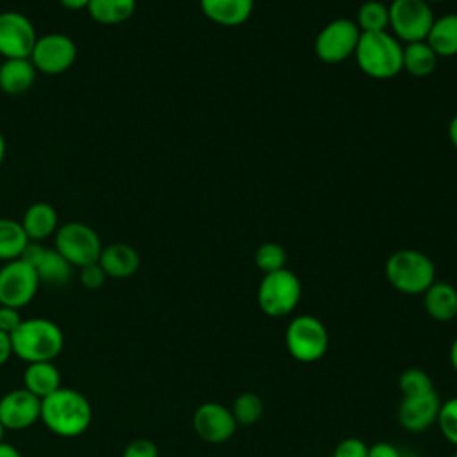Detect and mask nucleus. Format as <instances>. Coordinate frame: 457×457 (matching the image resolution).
I'll return each mask as SVG.
<instances>
[{
    "label": "nucleus",
    "instance_id": "obj_1",
    "mask_svg": "<svg viewBox=\"0 0 457 457\" xmlns=\"http://www.w3.org/2000/svg\"><path fill=\"white\" fill-rule=\"evenodd\" d=\"M39 420L55 436L77 437L89 428L93 409L80 391L59 387L55 393L41 400Z\"/></svg>",
    "mask_w": 457,
    "mask_h": 457
},
{
    "label": "nucleus",
    "instance_id": "obj_2",
    "mask_svg": "<svg viewBox=\"0 0 457 457\" xmlns=\"http://www.w3.org/2000/svg\"><path fill=\"white\" fill-rule=\"evenodd\" d=\"M402 52L403 45L387 30L361 32L353 57L364 75L387 80L402 71Z\"/></svg>",
    "mask_w": 457,
    "mask_h": 457
},
{
    "label": "nucleus",
    "instance_id": "obj_3",
    "mask_svg": "<svg viewBox=\"0 0 457 457\" xmlns=\"http://www.w3.org/2000/svg\"><path fill=\"white\" fill-rule=\"evenodd\" d=\"M11 343L12 353L27 364L54 361L64 346V334L52 320L29 318L11 334Z\"/></svg>",
    "mask_w": 457,
    "mask_h": 457
},
{
    "label": "nucleus",
    "instance_id": "obj_4",
    "mask_svg": "<svg viewBox=\"0 0 457 457\" xmlns=\"http://www.w3.org/2000/svg\"><path fill=\"white\" fill-rule=\"evenodd\" d=\"M387 282L403 295H423L436 280V266L420 250L402 248L393 252L384 266Z\"/></svg>",
    "mask_w": 457,
    "mask_h": 457
},
{
    "label": "nucleus",
    "instance_id": "obj_5",
    "mask_svg": "<svg viewBox=\"0 0 457 457\" xmlns=\"http://www.w3.org/2000/svg\"><path fill=\"white\" fill-rule=\"evenodd\" d=\"M287 353L298 362H318L328 350L327 327L312 314L295 316L284 332Z\"/></svg>",
    "mask_w": 457,
    "mask_h": 457
},
{
    "label": "nucleus",
    "instance_id": "obj_6",
    "mask_svg": "<svg viewBox=\"0 0 457 457\" xmlns=\"http://www.w3.org/2000/svg\"><path fill=\"white\" fill-rule=\"evenodd\" d=\"M300 296V278L287 268L266 273L257 287V305L270 318L289 316L296 309Z\"/></svg>",
    "mask_w": 457,
    "mask_h": 457
},
{
    "label": "nucleus",
    "instance_id": "obj_7",
    "mask_svg": "<svg viewBox=\"0 0 457 457\" xmlns=\"http://www.w3.org/2000/svg\"><path fill=\"white\" fill-rule=\"evenodd\" d=\"M55 236V250L73 266L82 268L98 262L102 253V239L96 230L82 221H68L59 225Z\"/></svg>",
    "mask_w": 457,
    "mask_h": 457
},
{
    "label": "nucleus",
    "instance_id": "obj_8",
    "mask_svg": "<svg viewBox=\"0 0 457 457\" xmlns=\"http://www.w3.org/2000/svg\"><path fill=\"white\" fill-rule=\"evenodd\" d=\"M389 29L400 43L425 41L436 20L425 0H393L389 5Z\"/></svg>",
    "mask_w": 457,
    "mask_h": 457
},
{
    "label": "nucleus",
    "instance_id": "obj_9",
    "mask_svg": "<svg viewBox=\"0 0 457 457\" xmlns=\"http://www.w3.org/2000/svg\"><path fill=\"white\" fill-rule=\"evenodd\" d=\"M361 30L348 18L328 21L314 39V54L327 64H339L355 54Z\"/></svg>",
    "mask_w": 457,
    "mask_h": 457
},
{
    "label": "nucleus",
    "instance_id": "obj_10",
    "mask_svg": "<svg viewBox=\"0 0 457 457\" xmlns=\"http://www.w3.org/2000/svg\"><path fill=\"white\" fill-rule=\"evenodd\" d=\"M39 278L34 268L23 259H14L0 268V305L21 309L37 293Z\"/></svg>",
    "mask_w": 457,
    "mask_h": 457
},
{
    "label": "nucleus",
    "instance_id": "obj_11",
    "mask_svg": "<svg viewBox=\"0 0 457 457\" xmlns=\"http://www.w3.org/2000/svg\"><path fill=\"white\" fill-rule=\"evenodd\" d=\"M77 59V45L73 39L61 32H50L37 37L30 61L34 68L46 75H59L73 66Z\"/></svg>",
    "mask_w": 457,
    "mask_h": 457
},
{
    "label": "nucleus",
    "instance_id": "obj_12",
    "mask_svg": "<svg viewBox=\"0 0 457 457\" xmlns=\"http://www.w3.org/2000/svg\"><path fill=\"white\" fill-rule=\"evenodd\" d=\"M36 41V29L25 14L0 12V55L4 59H30Z\"/></svg>",
    "mask_w": 457,
    "mask_h": 457
},
{
    "label": "nucleus",
    "instance_id": "obj_13",
    "mask_svg": "<svg viewBox=\"0 0 457 457\" xmlns=\"http://www.w3.org/2000/svg\"><path fill=\"white\" fill-rule=\"evenodd\" d=\"M193 430L211 445L227 443L237 430V423L228 407L218 402H204L193 412Z\"/></svg>",
    "mask_w": 457,
    "mask_h": 457
},
{
    "label": "nucleus",
    "instance_id": "obj_14",
    "mask_svg": "<svg viewBox=\"0 0 457 457\" xmlns=\"http://www.w3.org/2000/svg\"><path fill=\"white\" fill-rule=\"evenodd\" d=\"M20 259L29 262L37 273L39 282L46 286L61 287L71 280L73 266L55 248H48L41 243L30 241Z\"/></svg>",
    "mask_w": 457,
    "mask_h": 457
},
{
    "label": "nucleus",
    "instance_id": "obj_15",
    "mask_svg": "<svg viewBox=\"0 0 457 457\" xmlns=\"http://www.w3.org/2000/svg\"><path fill=\"white\" fill-rule=\"evenodd\" d=\"M41 416V400L25 387L12 389L0 398V421L5 430H25Z\"/></svg>",
    "mask_w": 457,
    "mask_h": 457
},
{
    "label": "nucleus",
    "instance_id": "obj_16",
    "mask_svg": "<svg viewBox=\"0 0 457 457\" xmlns=\"http://www.w3.org/2000/svg\"><path fill=\"white\" fill-rule=\"evenodd\" d=\"M439 405L441 400L436 391L420 396H402L396 409V420L403 430L420 434L436 423Z\"/></svg>",
    "mask_w": 457,
    "mask_h": 457
},
{
    "label": "nucleus",
    "instance_id": "obj_17",
    "mask_svg": "<svg viewBox=\"0 0 457 457\" xmlns=\"http://www.w3.org/2000/svg\"><path fill=\"white\" fill-rule=\"evenodd\" d=\"M200 11L207 20L221 27H239L253 12L255 0H198Z\"/></svg>",
    "mask_w": 457,
    "mask_h": 457
},
{
    "label": "nucleus",
    "instance_id": "obj_18",
    "mask_svg": "<svg viewBox=\"0 0 457 457\" xmlns=\"http://www.w3.org/2000/svg\"><path fill=\"white\" fill-rule=\"evenodd\" d=\"M98 264L111 278H129L139 268V253L127 243H112L102 248Z\"/></svg>",
    "mask_w": 457,
    "mask_h": 457
},
{
    "label": "nucleus",
    "instance_id": "obj_19",
    "mask_svg": "<svg viewBox=\"0 0 457 457\" xmlns=\"http://www.w3.org/2000/svg\"><path fill=\"white\" fill-rule=\"evenodd\" d=\"M21 227L32 243H41L43 239L54 236L59 228V216L54 205L46 202H36L27 207L21 218Z\"/></svg>",
    "mask_w": 457,
    "mask_h": 457
},
{
    "label": "nucleus",
    "instance_id": "obj_20",
    "mask_svg": "<svg viewBox=\"0 0 457 457\" xmlns=\"http://www.w3.org/2000/svg\"><path fill=\"white\" fill-rule=\"evenodd\" d=\"M423 307L427 314L436 321H452L457 318V287L434 280L430 287L423 293Z\"/></svg>",
    "mask_w": 457,
    "mask_h": 457
},
{
    "label": "nucleus",
    "instance_id": "obj_21",
    "mask_svg": "<svg viewBox=\"0 0 457 457\" xmlns=\"http://www.w3.org/2000/svg\"><path fill=\"white\" fill-rule=\"evenodd\" d=\"M36 75L30 59H5L0 64V89L11 96L23 95L34 86Z\"/></svg>",
    "mask_w": 457,
    "mask_h": 457
},
{
    "label": "nucleus",
    "instance_id": "obj_22",
    "mask_svg": "<svg viewBox=\"0 0 457 457\" xmlns=\"http://www.w3.org/2000/svg\"><path fill=\"white\" fill-rule=\"evenodd\" d=\"M23 386L27 391L36 395L39 400L55 393L61 386V371L54 361L29 362L23 370Z\"/></svg>",
    "mask_w": 457,
    "mask_h": 457
},
{
    "label": "nucleus",
    "instance_id": "obj_23",
    "mask_svg": "<svg viewBox=\"0 0 457 457\" xmlns=\"http://www.w3.org/2000/svg\"><path fill=\"white\" fill-rule=\"evenodd\" d=\"M425 41L437 57L457 55V12L437 16Z\"/></svg>",
    "mask_w": 457,
    "mask_h": 457
},
{
    "label": "nucleus",
    "instance_id": "obj_24",
    "mask_svg": "<svg viewBox=\"0 0 457 457\" xmlns=\"http://www.w3.org/2000/svg\"><path fill=\"white\" fill-rule=\"evenodd\" d=\"M437 55L427 41H416L403 45L402 70L412 77H427L437 68Z\"/></svg>",
    "mask_w": 457,
    "mask_h": 457
},
{
    "label": "nucleus",
    "instance_id": "obj_25",
    "mask_svg": "<svg viewBox=\"0 0 457 457\" xmlns=\"http://www.w3.org/2000/svg\"><path fill=\"white\" fill-rule=\"evenodd\" d=\"M87 11L102 25H118L134 14L136 0H89Z\"/></svg>",
    "mask_w": 457,
    "mask_h": 457
},
{
    "label": "nucleus",
    "instance_id": "obj_26",
    "mask_svg": "<svg viewBox=\"0 0 457 457\" xmlns=\"http://www.w3.org/2000/svg\"><path fill=\"white\" fill-rule=\"evenodd\" d=\"M29 243L30 241L20 221L0 218V261L9 262L20 259Z\"/></svg>",
    "mask_w": 457,
    "mask_h": 457
},
{
    "label": "nucleus",
    "instance_id": "obj_27",
    "mask_svg": "<svg viewBox=\"0 0 457 457\" xmlns=\"http://www.w3.org/2000/svg\"><path fill=\"white\" fill-rule=\"evenodd\" d=\"M355 25L361 32H382L389 29V9L380 0H366L359 5Z\"/></svg>",
    "mask_w": 457,
    "mask_h": 457
},
{
    "label": "nucleus",
    "instance_id": "obj_28",
    "mask_svg": "<svg viewBox=\"0 0 457 457\" xmlns=\"http://www.w3.org/2000/svg\"><path fill=\"white\" fill-rule=\"evenodd\" d=\"M237 427H250L253 423H257L261 418H262V412H264V402L262 398L253 393V391H243L239 393L232 405L228 407Z\"/></svg>",
    "mask_w": 457,
    "mask_h": 457
},
{
    "label": "nucleus",
    "instance_id": "obj_29",
    "mask_svg": "<svg viewBox=\"0 0 457 457\" xmlns=\"http://www.w3.org/2000/svg\"><path fill=\"white\" fill-rule=\"evenodd\" d=\"M398 387L402 396H420L436 391L430 375L421 368H407L398 377Z\"/></svg>",
    "mask_w": 457,
    "mask_h": 457
},
{
    "label": "nucleus",
    "instance_id": "obj_30",
    "mask_svg": "<svg viewBox=\"0 0 457 457\" xmlns=\"http://www.w3.org/2000/svg\"><path fill=\"white\" fill-rule=\"evenodd\" d=\"M253 261H255V266L266 275V273L286 268L287 253H286L282 245L268 241V243H262V245L257 246Z\"/></svg>",
    "mask_w": 457,
    "mask_h": 457
},
{
    "label": "nucleus",
    "instance_id": "obj_31",
    "mask_svg": "<svg viewBox=\"0 0 457 457\" xmlns=\"http://www.w3.org/2000/svg\"><path fill=\"white\" fill-rule=\"evenodd\" d=\"M436 423L443 437L457 448V396L441 402Z\"/></svg>",
    "mask_w": 457,
    "mask_h": 457
},
{
    "label": "nucleus",
    "instance_id": "obj_32",
    "mask_svg": "<svg viewBox=\"0 0 457 457\" xmlns=\"http://www.w3.org/2000/svg\"><path fill=\"white\" fill-rule=\"evenodd\" d=\"M121 457H159V448L152 439L137 437L125 445Z\"/></svg>",
    "mask_w": 457,
    "mask_h": 457
},
{
    "label": "nucleus",
    "instance_id": "obj_33",
    "mask_svg": "<svg viewBox=\"0 0 457 457\" xmlns=\"http://www.w3.org/2000/svg\"><path fill=\"white\" fill-rule=\"evenodd\" d=\"M332 457H368V445L359 437H345L336 445Z\"/></svg>",
    "mask_w": 457,
    "mask_h": 457
},
{
    "label": "nucleus",
    "instance_id": "obj_34",
    "mask_svg": "<svg viewBox=\"0 0 457 457\" xmlns=\"http://www.w3.org/2000/svg\"><path fill=\"white\" fill-rule=\"evenodd\" d=\"M107 275L98 262L79 268V280L86 289H98L104 286Z\"/></svg>",
    "mask_w": 457,
    "mask_h": 457
},
{
    "label": "nucleus",
    "instance_id": "obj_35",
    "mask_svg": "<svg viewBox=\"0 0 457 457\" xmlns=\"http://www.w3.org/2000/svg\"><path fill=\"white\" fill-rule=\"evenodd\" d=\"M23 318L20 316V309L0 305V330L5 334H12L20 325Z\"/></svg>",
    "mask_w": 457,
    "mask_h": 457
},
{
    "label": "nucleus",
    "instance_id": "obj_36",
    "mask_svg": "<svg viewBox=\"0 0 457 457\" xmlns=\"http://www.w3.org/2000/svg\"><path fill=\"white\" fill-rule=\"evenodd\" d=\"M368 457H402V455L395 445L387 441H378V443L368 445Z\"/></svg>",
    "mask_w": 457,
    "mask_h": 457
},
{
    "label": "nucleus",
    "instance_id": "obj_37",
    "mask_svg": "<svg viewBox=\"0 0 457 457\" xmlns=\"http://www.w3.org/2000/svg\"><path fill=\"white\" fill-rule=\"evenodd\" d=\"M12 355H14V353H12L11 336L0 330V366H4Z\"/></svg>",
    "mask_w": 457,
    "mask_h": 457
},
{
    "label": "nucleus",
    "instance_id": "obj_38",
    "mask_svg": "<svg viewBox=\"0 0 457 457\" xmlns=\"http://www.w3.org/2000/svg\"><path fill=\"white\" fill-rule=\"evenodd\" d=\"M66 9L70 11H80V9H87L89 0H59Z\"/></svg>",
    "mask_w": 457,
    "mask_h": 457
},
{
    "label": "nucleus",
    "instance_id": "obj_39",
    "mask_svg": "<svg viewBox=\"0 0 457 457\" xmlns=\"http://www.w3.org/2000/svg\"><path fill=\"white\" fill-rule=\"evenodd\" d=\"M0 457H21V453L18 452V448H14L9 443H0Z\"/></svg>",
    "mask_w": 457,
    "mask_h": 457
},
{
    "label": "nucleus",
    "instance_id": "obj_40",
    "mask_svg": "<svg viewBox=\"0 0 457 457\" xmlns=\"http://www.w3.org/2000/svg\"><path fill=\"white\" fill-rule=\"evenodd\" d=\"M448 139L453 145V148L457 150V114L448 123Z\"/></svg>",
    "mask_w": 457,
    "mask_h": 457
},
{
    "label": "nucleus",
    "instance_id": "obj_41",
    "mask_svg": "<svg viewBox=\"0 0 457 457\" xmlns=\"http://www.w3.org/2000/svg\"><path fill=\"white\" fill-rule=\"evenodd\" d=\"M450 364H452L453 371L457 373V337L450 345Z\"/></svg>",
    "mask_w": 457,
    "mask_h": 457
},
{
    "label": "nucleus",
    "instance_id": "obj_42",
    "mask_svg": "<svg viewBox=\"0 0 457 457\" xmlns=\"http://www.w3.org/2000/svg\"><path fill=\"white\" fill-rule=\"evenodd\" d=\"M4 157H5V139H4V134L0 132V166L4 162Z\"/></svg>",
    "mask_w": 457,
    "mask_h": 457
},
{
    "label": "nucleus",
    "instance_id": "obj_43",
    "mask_svg": "<svg viewBox=\"0 0 457 457\" xmlns=\"http://www.w3.org/2000/svg\"><path fill=\"white\" fill-rule=\"evenodd\" d=\"M4 434H5V427H4L2 421H0V443L4 441Z\"/></svg>",
    "mask_w": 457,
    "mask_h": 457
},
{
    "label": "nucleus",
    "instance_id": "obj_44",
    "mask_svg": "<svg viewBox=\"0 0 457 457\" xmlns=\"http://www.w3.org/2000/svg\"><path fill=\"white\" fill-rule=\"evenodd\" d=\"M425 2H428V4H430V2H445V0H425Z\"/></svg>",
    "mask_w": 457,
    "mask_h": 457
},
{
    "label": "nucleus",
    "instance_id": "obj_45",
    "mask_svg": "<svg viewBox=\"0 0 457 457\" xmlns=\"http://www.w3.org/2000/svg\"><path fill=\"white\" fill-rule=\"evenodd\" d=\"M453 457H457V452H455V453H453Z\"/></svg>",
    "mask_w": 457,
    "mask_h": 457
}]
</instances>
